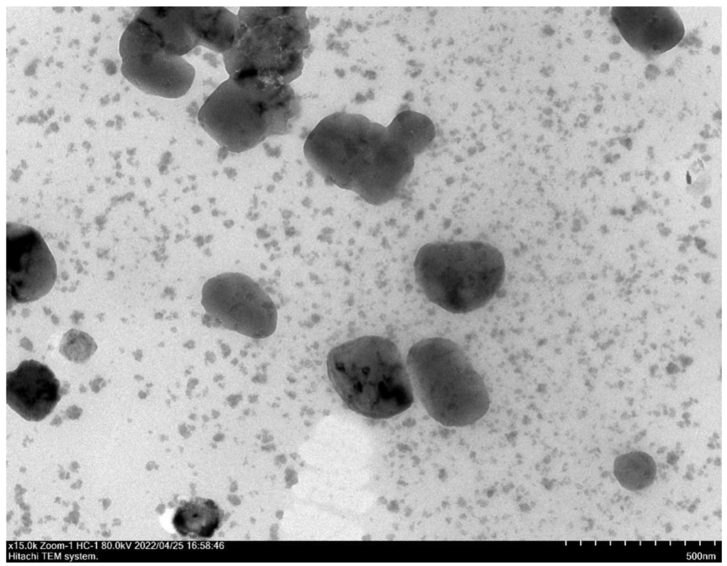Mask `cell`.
Wrapping results in <instances>:
<instances>
[{
	"label": "cell",
	"mask_w": 727,
	"mask_h": 566,
	"mask_svg": "<svg viewBox=\"0 0 727 566\" xmlns=\"http://www.w3.org/2000/svg\"><path fill=\"white\" fill-rule=\"evenodd\" d=\"M60 398V381L45 364L24 360L6 374V403L26 420H42Z\"/></svg>",
	"instance_id": "11"
},
{
	"label": "cell",
	"mask_w": 727,
	"mask_h": 566,
	"mask_svg": "<svg viewBox=\"0 0 727 566\" xmlns=\"http://www.w3.org/2000/svg\"><path fill=\"white\" fill-rule=\"evenodd\" d=\"M414 266L416 280L428 299L455 314L485 306L501 288L505 275L500 251L479 241L425 244Z\"/></svg>",
	"instance_id": "5"
},
{
	"label": "cell",
	"mask_w": 727,
	"mask_h": 566,
	"mask_svg": "<svg viewBox=\"0 0 727 566\" xmlns=\"http://www.w3.org/2000/svg\"><path fill=\"white\" fill-rule=\"evenodd\" d=\"M222 518L219 506L212 499L197 498L176 509L173 524L183 537L210 538L217 530Z\"/></svg>",
	"instance_id": "12"
},
{
	"label": "cell",
	"mask_w": 727,
	"mask_h": 566,
	"mask_svg": "<svg viewBox=\"0 0 727 566\" xmlns=\"http://www.w3.org/2000/svg\"><path fill=\"white\" fill-rule=\"evenodd\" d=\"M300 107L289 84L229 76L205 101L198 120L219 145L241 153L269 136L289 133Z\"/></svg>",
	"instance_id": "2"
},
{
	"label": "cell",
	"mask_w": 727,
	"mask_h": 566,
	"mask_svg": "<svg viewBox=\"0 0 727 566\" xmlns=\"http://www.w3.org/2000/svg\"><path fill=\"white\" fill-rule=\"evenodd\" d=\"M387 127L414 156L424 151L436 135L434 125L429 117L410 110L398 114Z\"/></svg>",
	"instance_id": "13"
},
{
	"label": "cell",
	"mask_w": 727,
	"mask_h": 566,
	"mask_svg": "<svg viewBox=\"0 0 727 566\" xmlns=\"http://www.w3.org/2000/svg\"><path fill=\"white\" fill-rule=\"evenodd\" d=\"M203 323L245 336L263 339L277 325L270 296L253 279L240 273H225L208 280L202 289Z\"/></svg>",
	"instance_id": "7"
},
{
	"label": "cell",
	"mask_w": 727,
	"mask_h": 566,
	"mask_svg": "<svg viewBox=\"0 0 727 566\" xmlns=\"http://www.w3.org/2000/svg\"><path fill=\"white\" fill-rule=\"evenodd\" d=\"M304 7H241L235 40L222 54L229 76L289 84L301 73L310 40Z\"/></svg>",
	"instance_id": "4"
},
{
	"label": "cell",
	"mask_w": 727,
	"mask_h": 566,
	"mask_svg": "<svg viewBox=\"0 0 727 566\" xmlns=\"http://www.w3.org/2000/svg\"><path fill=\"white\" fill-rule=\"evenodd\" d=\"M55 259L41 234L18 223L6 225V295L11 303L38 300L53 288Z\"/></svg>",
	"instance_id": "8"
},
{
	"label": "cell",
	"mask_w": 727,
	"mask_h": 566,
	"mask_svg": "<svg viewBox=\"0 0 727 566\" xmlns=\"http://www.w3.org/2000/svg\"><path fill=\"white\" fill-rule=\"evenodd\" d=\"M119 53L123 76L146 94L178 98L193 82L195 69L183 57L124 37L119 41Z\"/></svg>",
	"instance_id": "9"
},
{
	"label": "cell",
	"mask_w": 727,
	"mask_h": 566,
	"mask_svg": "<svg viewBox=\"0 0 727 566\" xmlns=\"http://www.w3.org/2000/svg\"><path fill=\"white\" fill-rule=\"evenodd\" d=\"M611 16L625 40L646 55L673 48L685 32L682 20L669 6H615Z\"/></svg>",
	"instance_id": "10"
},
{
	"label": "cell",
	"mask_w": 727,
	"mask_h": 566,
	"mask_svg": "<svg viewBox=\"0 0 727 566\" xmlns=\"http://www.w3.org/2000/svg\"><path fill=\"white\" fill-rule=\"evenodd\" d=\"M303 152L326 183L352 190L376 205L397 195L415 158L387 126L345 112L323 119L308 134Z\"/></svg>",
	"instance_id": "1"
},
{
	"label": "cell",
	"mask_w": 727,
	"mask_h": 566,
	"mask_svg": "<svg viewBox=\"0 0 727 566\" xmlns=\"http://www.w3.org/2000/svg\"><path fill=\"white\" fill-rule=\"evenodd\" d=\"M613 473L623 487L630 491H638L652 484L657 467L650 455L634 451L616 457Z\"/></svg>",
	"instance_id": "14"
},
{
	"label": "cell",
	"mask_w": 727,
	"mask_h": 566,
	"mask_svg": "<svg viewBox=\"0 0 727 566\" xmlns=\"http://www.w3.org/2000/svg\"><path fill=\"white\" fill-rule=\"evenodd\" d=\"M329 380L345 404L372 419H387L414 401L409 374L389 339L364 336L333 348L327 357Z\"/></svg>",
	"instance_id": "3"
},
{
	"label": "cell",
	"mask_w": 727,
	"mask_h": 566,
	"mask_svg": "<svg viewBox=\"0 0 727 566\" xmlns=\"http://www.w3.org/2000/svg\"><path fill=\"white\" fill-rule=\"evenodd\" d=\"M96 344L87 334L71 330L65 335L60 344V352L68 359L83 362L96 350Z\"/></svg>",
	"instance_id": "15"
},
{
	"label": "cell",
	"mask_w": 727,
	"mask_h": 566,
	"mask_svg": "<svg viewBox=\"0 0 727 566\" xmlns=\"http://www.w3.org/2000/svg\"><path fill=\"white\" fill-rule=\"evenodd\" d=\"M407 367L429 415L449 427L473 424L490 407L486 386L463 349L441 337L423 339L409 350Z\"/></svg>",
	"instance_id": "6"
}]
</instances>
